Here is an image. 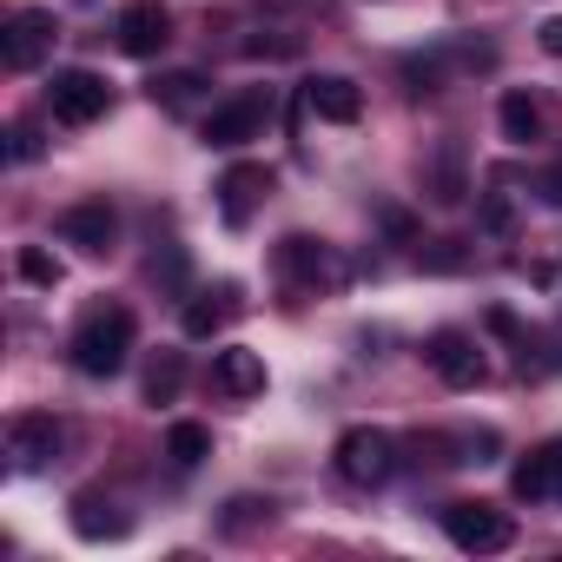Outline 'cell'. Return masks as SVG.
<instances>
[{
	"instance_id": "obj_1",
	"label": "cell",
	"mask_w": 562,
	"mask_h": 562,
	"mask_svg": "<svg viewBox=\"0 0 562 562\" xmlns=\"http://www.w3.org/2000/svg\"><path fill=\"white\" fill-rule=\"evenodd\" d=\"M133 338H139L133 312H126V305H100V312H87L80 331L67 338V358H74L80 378H120L126 358H133Z\"/></svg>"
},
{
	"instance_id": "obj_2",
	"label": "cell",
	"mask_w": 562,
	"mask_h": 562,
	"mask_svg": "<svg viewBox=\"0 0 562 562\" xmlns=\"http://www.w3.org/2000/svg\"><path fill=\"white\" fill-rule=\"evenodd\" d=\"M331 463H338V476H345L351 490H378V483L397 476V437L378 430V424H351V430L338 437Z\"/></svg>"
},
{
	"instance_id": "obj_3",
	"label": "cell",
	"mask_w": 562,
	"mask_h": 562,
	"mask_svg": "<svg viewBox=\"0 0 562 562\" xmlns=\"http://www.w3.org/2000/svg\"><path fill=\"white\" fill-rule=\"evenodd\" d=\"M60 27L47 8H14V14H0V67L8 74H34L47 54H54Z\"/></svg>"
},
{
	"instance_id": "obj_4",
	"label": "cell",
	"mask_w": 562,
	"mask_h": 562,
	"mask_svg": "<svg viewBox=\"0 0 562 562\" xmlns=\"http://www.w3.org/2000/svg\"><path fill=\"white\" fill-rule=\"evenodd\" d=\"M106 106H113V87H106L93 67H60V74L47 80V113H54L60 126H93Z\"/></svg>"
},
{
	"instance_id": "obj_5",
	"label": "cell",
	"mask_w": 562,
	"mask_h": 562,
	"mask_svg": "<svg viewBox=\"0 0 562 562\" xmlns=\"http://www.w3.org/2000/svg\"><path fill=\"white\" fill-rule=\"evenodd\" d=\"M443 536H450L463 555H496V549L516 542V522H509V509H496V503H450V509H443Z\"/></svg>"
},
{
	"instance_id": "obj_6",
	"label": "cell",
	"mask_w": 562,
	"mask_h": 562,
	"mask_svg": "<svg viewBox=\"0 0 562 562\" xmlns=\"http://www.w3.org/2000/svg\"><path fill=\"white\" fill-rule=\"evenodd\" d=\"M265 120H271V100H265V93H238V100H225V106L205 113L199 139H205L212 153H238V146L265 139Z\"/></svg>"
},
{
	"instance_id": "obj_7",
	"label": "cell",
	"mask_w": 562,
	"mask_h": 562,
	"mask_svg": "<svg viewBox=\"0 0 562 562\" xmlns=\"http://www.w3.org/2000/svg\"><path fill=\"white\" fill-rule=\"evenodd\" d=\"M113 34H120V54L153 60V54H166V41H172V8H166V0H126L120 21H113Z\"/></svg>"
},
{
	"instance_id": "obj_8",
	"label": "cell",
	"mask_w": 562,
	"mask_h": 562,
	"mask_svg": "<svg viewBox=\"0 0 562 562\" xmlns=\"http://www.w3.org/2000/svg\"><path fill=\"white\" fill-rule=\"evenodd\" d=\"M60 245H74V251H87V258H106V251L120 245V212H113L106 199L67 205V212H60Z\"/></svg>"
},
{
	"instance_id": "obj_9",
	"label": "cell",
	"mask_w": 562,
	"mask_h": 562,
	"mask_svg": "<svg viewBox=\"0 0 562 562\" xmlns=\"http://www.w3.org/2000/svg\"><path fill=\"white\" fill-rule=\"evenodd\" d=\"M424 358H430V371H437L450 391H476V384L490 378V364H483V345H476L470 331H437V338L424 345Z\"/></svg>"
},
{
	"instance_id": "obj_10",
	"label": "cell",
	"mask_w": 562,
	"mask_h": 562,
	"mask_svg": "<svg viewBox=\"0 0 562 562\" xmlns=\"http://www.w3.org/2000/svg\"><path fill=\"white\" fill-rule=\"evenodd\" d=\"M218 192V218L232 225V232H245L251 225V212L265 205V192H271V172L265 166H251V159H238V166H225V179L212 186Z\"/></svg>"
},
{
	"instance_id": "obj_11",
	"label": "cell",
	"mask_w": 562,
	"mask_h": 562,
	"mask_svg": "<svg viewBox=\"0 0 562 562\" xmlns=\"http://www.w3.org/2000/svg\"><path fill=\"white\" fill-rule=\"evenodd\" d=\"M8 457H14V470H21V476L47 470V463L60 457V424H54L47 411H27V417H14V424H8Z\"/></svg>"
},
{
	"instance_id": "obj_12",
	"label": "cell",
	"mask_w": 562,
	"mask_h": 562,
	"mask_svg": "<svg viewBox=\"0 0 562 562\" xmlns=\"http://www.w3.org/2000/svg\"><path fill=\"white\" fill-rule=\"evenodd\" d=\"M278 271H285L292 285H338V278H345L338 251L325 238H305V232H292L285 245H278Z\"/></svg>"
},
{
	"instance_id": "obj_13",
	"label": "cell",
	"mask_w": 562,
	"mask_h": 562,
	"mask_svg": "<svg viewBox=\"0 0 562 562\" xmlns=\"http://www.w3.org/2000/svg\"><path fill=\"white\" fill-rule=\"evenodd\" d=\"M305 106L325 126H358L364 120V87L345 80V74H318V80H305Z\"/></svg>"
},
{
	"instance_id": "obj_14",
	"label": "cell",
	"mask_w": 562,
	"mask_h": 562,
	"mask_svg": "<svg viewBox=\"0 0 562 562\" xmlns=\"http://www.w3.org/2000/svg\"><path fill=\"white\" fill-rule=\"evenodd\" d=\"M509 490L522 496V503H549V496H562V437H549V443H536L522 463H516V476H509Z\"/></svg>"
},
{
	"instance_id": "obj_15",
	"label": "cell",
	"mask_w": 562,
	"mask_h": 562,
	"mask_svg": "<svg viewBox=\"0 0 562 562\" xmlns=\"http://www.w3.org/2000/svg\"><path fill=\"white\" fill-rule=\"evenodd\" d=\"M212 391H218V397H258V391H265V358H258L251 345L212 351Z\"/></svg>"
},
{
	"instance_id": "obj_16",
	"label": "cell",
	"mask_w": 562,
	"mask_h": 562,
	"mask_svg": "<svg viewBox=\"0 0 562 562\" xmlns=\"http://www.w3.org/2000/svg\"><path fill=\"white\" fill-rule=\"evenodd\" d=\"M238 312H245V299H238L232 278H225V285H212V292H199V299L186 305V338H218Z\"/></svg>"
},
{
	"instance_id": "obj_17",
	"label": "cell",
	"mask_w": 562,
	"mask_h": 562,
	"mask_svg": "<svg viewBox=\"0 0 562 562\" xmlns=\"http://www.w3.org/2000/svg\"><path fill=\"white\" fill-rule=\"evenodd\" d=\"M74 536H80V542H120V536H126V516H120L100 490H80V496H74Z\"/></svg>"
},
{
	"instance_id": "obj_18",
	"label": "cell",
	"mask_w": 562,
	"mask_h": 562,
	"mask_svg": "<svg viewBox=\"0 0 562 562\" xmlns=\"http://www.w3.org/2000/svg\"><path fill=\"white\" fill-rule=\"evenodd\" d=\"M496 126H503V139L509 146H536L542 139V100L536 93H503V106H496Z\"/></svg>"
},
{
	"instance_id": "obj_19",
	"label": "cell",
	"mask_w": 562,
	"mask_h": 562,
	"mask_svg": "<svg viewBox=\"0 0 562 562\" xmlns=\"http://www.w3.org/2000/svg\"><path fill=\"white\" fill-rule=\"evenodd\" d=\"M424 186H430V199L437 205H457L470 186H463V146H443L430 166H424Z\"/></svg>"
},
{
	"instance_id": "obj_20",
	"label": "cell",
	"mask_w": 562,
	"mask_h": 562,
	"mask_svg": "<svg viewBox=\"0 0 562 562\" xmlns=\"http://www.w3.org/2000/svg\"><path fill=\"white\" fill-rule=\"evenodd\" d=\"M153 106H166V113H179V106H192L199 93H205V74H192V67H179V74H159L153 87Z\"/></svg>"
},
{
	"instance_id": "obj_21",
	"label": "cell",
	"mask_w": 562,
	"mask_h": 562,
	"mask_svg": "<svg viewBox=\"0 0 562 562\" xmlns=\"http://www.w3.org/2000/svg\"><path fill=\"white\" fill-rule=\"evenodd\" d=\"M166 457H172L179 470H199V463L212 457V430H205V424H172V430H166Z\"/></svg>"
},
{
	"instance_id": "obj_22",
	"label": "cell",
	"mask_w": 562,
	"mask_h": 562,
	"mask_svg": "<svg viewBox=\"0 0 562 562\" xmlns=\"http://www.w3.org/2000/svg\"><path fill=\"white\" fill-rule=\"evenodd\" d=\"M179 384H186V358H179V351H159L153 371H146V404H172Z\"/></svg>"
},
{
	"instance_id": "obj_23",
	"label": "cell",
	"mask_w": 562,
	"mask_h": 562,
	"mask_svg": "<svg viewBox=\"0 0 562 562\" xmlns=\"http://www.w3.org/2000/svg\"><path fill=\"white\" fill-rule=\"evenodd\" d=\"M21 278H27V285H60V258L54 251H41V245H21Z\"/></svg>"
},
{
	"instance_id": "obj_24",
	"label": "cell",
	"mask_w": 562,
	"mask_h": 562,
	"mask_svg": "<svg viewBox=\"0 0 562 562\" xmlns=\"http://www.w3.org/2000/svg\"><path fill=\"white\" fill-rule=\"evenodd\" d=\"M225 509H232V516H225V522H218V529H225V536H245V529H251V522H271V503H258V496H232V503H225Z\"/></svg>"
},
{
	"instance_id": "obj_25",
	"label": "cell",
	"mask_w": 562,
	"mask_h": 562,
	"mask_svg": "<svg viewBox=\"0 0 562 562\" xmlns=\"http://www.w3.org/2000/svg\"><path fill=\"white\" fill-rule=\"evenodd\" d=\"M404 80H411V93H437L443 60H437V54H430V60H404Z\"/></svg>"
},
{
	"instance_id": "obj_26",
	"label": "cell",
	"mask_w": 562,
	"mask_h": 562,
	"mask_svg": "<svg viewBox=\"0 0 562 562\" xmlns=\"http://www.w3.org/2000/svg\"><path fill=\"white\" fill-rule=\"evenodd\" d=\"M509 218H516L509 199H503V192H483V225H490V232H509Z\"/></svg>"
},
{
	"instance_id": "obj_27",
	"label": "cell",
	"mask_w": 562,
	"mask_h": 562,
	"mask_svg": "<svg viewBox=\"0 0 562 562\" xmlns=\"http://www.w3.org/2000/svg\"><path fill=\"white\" fill-rule=\"evenodd\" d=\"M8 139H14V146H8V153H14V159H21V166H27V159H41V133H34V126H14V133H8Z\"/></svg>"
},
{
	"instance_id": "obj_28",
	"label": "cell",
	"mask_w": 562,
	"mask_h": 562,
	"mask_svg": "<svg viewBox=\"0 0 562 562\" xmlns=\"http://www.w3.org/2000/svg\"><path fill=\"white\" fill-rule=\"evenodd\" d=\"M536 192H542V199H549V205H562V166H549V172H542V179H536Z\"/></svg>"
},
{
	"instance_id": "obj_29",
	"label": "cell",
	"mask_w": 562,
	"mask_h": 562,
	"mask_svg": "<svg viewBox=\"0 0 562 562\" xmlns=\"http://www.w3.org/2000/svg\"><path fill=\"white\" fill-rule=\"evenodd\" d=\"M536 41H542V54H555V60H562V21H542V27H536Z\"/></svg>"
}]
</instances>
